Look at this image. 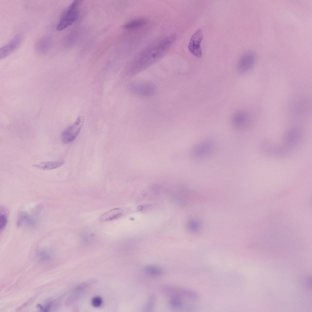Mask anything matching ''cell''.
<instances>
[{
    "mask_svg": "<svg viewBox=\"0 0 312 312\" xmlns=\"http://www.w3.org/2000/svg\"><path fill=\"white\" fill-rule=\"evenodd\" d=\"M176 35L172 34L161 41L151 48H147L142 55L133 62L129 67V76L136 75L150 66L158 60L175 40Z\"/></svg>",
    "mask_w": 312,
    "mask_h": 312,
    "instance_id": "6da1fadb",
    "label": "cell"
},
{
    "mask_svg": "<svg viewBox=\"0 0 312 312\" xmlns=\"http://www.w3.org/2000/svg\"><path fill=\"white\" fill-rule=\"evenodd\" d=\"M80 0H74L62 13L61 15L57 30H61L75 22L79 17L80 14Z\"/></svg>",
    "mask_w": 312,
    "mask_h": 312,
    "instance_id": "7a4b0ae2",
    "label": "cell"
},
{
    "mask_svg": "<svg viewBox=\"0 0 312 312\" xmlns=\"http://www.w3.org/2000/svg\"><path fill=\"white\" fill-rule=\"evenodd\" d=\"M214 142L210 139H206L199 142L191 148L190 155L194 159L205 158L211 155L215 148Z\"/></svg>",
    "mask_w": 312,
    "mask_h": 312,
    "instance_id": "3957f363",
    "label": "cell"
},
{
    "mask_svg": "<svg viewBox=\"0 0 312 312\" xmlns=\"http://www.w3.org/2000/svg\"><path fill=\"white\" fill-rule=\"evenodd\" d=\"M128 89L132 94L137 96L147 98L153 95L156 90V85L150 82H135L130 83Z\"/></svg>",
    "mask_w": 312,
    "mask_h": 312,
    "instance_id": "277c9868",
    "label": "cell"
},
{
    "mask_svg": "<svg viewBox=\"0 0 312 312\" xmlns=\"http://www.w3.org/2000/svg\"><path fill=\"white\" fill-rule=\"evenodd\" d=\"M84 121L83 116L77 118L72 125L65 129L62 134V140L64 144H68L73 141L79 134Z\"/></svg>",
    "mask_w": 312,
    "mask_h": 312,
    "instance_id": "5b68a950",
    "label": "cell"
},
{
    "mask_svg": "<svg viewBox=\"0 0 312 312\" xmlns=\"http://www.w3.org/2000/svg\"><path fill=\"white\" fill-rule=\"evenodd\" d=\"M256 55L251 50L245 52L239 59L237 65L238 71L241 73H246L250 70L255 64Z\"/></svg>",
    "mask_w": 312,
    "mask_h": 312,
    "instance_id": "8992f818",
    "label": "cell"
},
{
    "mask_svg": "<svg viewBox=\"0 0 312 312\" xmlns=\"http://www.w3.org/2000/svg\"><path fill=\"white\" fill-rule=\"evenodd\" d=\"M260 144L261 150L265 154L272 157H283L288 155L289 152L281 147L268 141H262Z\"/></svg>",
    "mask_w": 312,
    "mask_h": 312,
    "instance_id": "52a82bcc",
    "label": "cell"
},
{
    "mask_svg": "<svg viewBox=\"0 0 312 312\" xmlns=\"http://www.w3.org/2000/svg\"><path fill=\"white\" fill-rule=\"evenodd\" d=\"M23 37L20 34L16 35L7 44L2 47L0 49V59H2L12 54L21 45Z\"/></svg>",
    "mask_w": 312,
    "mask_h": 312,
    "instance_id": "ba28073f",
    "label": "cell"
},
{
    "mask_svg": "<svg viewBox=\"0 0 312 312\" xmlns=\"http://www.w3.org/2000/svg\"><path fill=\"white\" fill-rule=\"evenodd\" d=\"M203 39V35L201 29H198L192 36L188 44L190 51L197 57L202 55L200 44Z\"/></svg>",
    "mask_w": 312,
    "mask_h": 312,
    "instance_id": "9c48e42d",
    "label": "cell"
},
{
    "mask_svg": "<svg viewBox=\"0 0 312 312\" xmlns=\"http://www.w3.org/2000/svg\"><path fill=\"white\" fill-rule=\"evenodd\" d=\"M299 137V133L296 129L290 128L285 134L283 139L284 144L289 148L295 147L298 144Z\"/></svg>",
    "mask_w": 312,
    "mask_h": 312,
    "instance_id": "30bf717a",
    "label": "cell"
},
{
    "mask_svg": "<svg viewBox=\"0 0 312 312\" xmlns=\"http://www.w3.org/2000/svg\"><path fill=\"white\" fill-rule=\"evenodd\" d=\"M231 121L234 127L237 129H241L247 125L249 121V117L246 112L239 111L233 115Z\"/></svg>",
    "mask_w": 312,
    "mask_h": 312,
    "instance_id": "8fae6325",
    "label": "cell"
},
{
    "mask_svg": "<svg viewBox=\"0 0 312 312\" xmlns=\"http://www.w3.org/2000/svg\"><path fill=\"white\" fill-rule=\"evenodd\" d=\"M53 43V39L51 37L45 36L39 39L35 44L36 51L40 54L47 53L51 49Z\"/></svg>",
    "mask_w": 312,
    "mask_h": 312,
    "instance_id": "7c38bea8",
    "label": "cell"
},
{
    "mask_svg": "<svg viewBox=\"0 0 312 312\" xmlns=\"http://www.w3.org/2000/svg\"><path fill=\"white\" fill-rule=\"evenodd\" d=\"M122 211L120 208L112 209L101 215L99 218V220L103 222L117 219L122 215Z\"/></svg>",
    "mask_w": 312,
    "mask_h": 312,
    "instance_id": "4fadbf2b",
    "label": "cell"
},
{
    "mask_svg": "<svg viewBox=\"0 0 312 312\" xmlns=\"http://www.w3.org/2000/svg\"><path fill=\"white\" fill-rule=\"evenodd\" d=\"M35 223V221L33 218L28 214L24 212H22L20 214L17 223V225L19 226L25 225L31 227L34 226Z\"/></svg>",
    "mask_w": 312,
    "mask_h": 312,
    "instance_id": "5bb4252c",
    "label": "cell"
},
{
    "mask_svg": "<svg viewBox=\"0 0 312 312\" xmlns=\"http://www.w3.org/2000/svg\"><path fill=\"white\" fill-rule=\"evenodd\" d=\"M64 161L60 160L58 161H48L41 162L38 164L34 165L33 166L36 168L44 170H50L56 168L62 165L64 163Z\"/></svg>",
    "mask_w": 312,
    "mask_h": 312,
    "instance_id": "9a60e30c",
    "label": "cell"
},
{
    "mask_svg": "<svg viewBox=\"0 0 312 312\" xmlns=\"http://www.w3.org/2000/svg\"><path fill=\"white\" fill-rule=\"evenodd\" d=\"M147 22L146 19L140 18L129 21L125 24L123 27L126 29H133L144 26L146 24Z\"/></svg>",
    "mask_w": 312,
    "mask_h": 312,
    "instance_id": "2e32d148",
    "label": "cell"
},
{
    "mask_svg": "<svg viewBox=\"0 0 312 312\" xmlns=\"http://www.w3.org/2000/svg\"><path fill=\"white\" fill-rule=\"evenodd\" d=\"M146 273L148 275L155 277L163 275L164 271L161 267L156 265H148L145 267L144 269Z\"/></svg>",
    "mask_w": 312,
    "mask_h": 312,
    "instance_id": "e0dca14e",
    "label": "cell"
},
{
    "mask_svg": "<svg viewBox=\"0 0 312 312\" xmlns=\"http://www.w3.org/2000/svg\"><path fill=\"white\" fill-rule=\"evenodd\" d=\"M89 282H86L83 283L79 285L74 290L72 298L73 300H76L82 294L84 290L90 284Z\"/></svg>",
    "mask_w": 312,
    "mask_h": 312,
    "instance_id": "ac0fdd59",
    "label": "cell"
},
{
    "mask_svg": "<svg viewBox=\"0 0 312 312\" xmlns=\"http://www.w3.org/2000/svg\"><path fill=\"white\" fill-rule=\"evenodd\" d=\"M187 227L189 230L193 232H198L201 228V224L199 220L192 219L188 223Z\"/></svg>",
    "mask_w": 312,
    "mask_h": 312,
    "instance_id": "d6986e66",
    "label": "cell"
},
{
    "mask_svg": "<svg viewBox=\"0 0 312 312\" xmlns=\"http://www.w3.org/2000/svg\"><path fill=\"white\" fill-rule=\"evenodd\" d=\"M52 257V255L51 253L44 250L39 251L37 253V259L40 262L48 261Z\"/></svg>",
    "mask_w": 312,
    "mask_h": 312,
    "instance_id": "ffe728a7",
    "label": "cell"
},
{
    "mask_svg": "<svg viewBox=\"0 0 312 312\" xmlns=\"http://www.w3.org/2000/svg\"><path fill=\"white\" fill-rule=\"evenodd\" d=\"M155 299V296L153 294H151L149 296L147 303L144 307V311H151V310H153Z\"/></svg>",
    "mask_w": 312,
    "mask_h": 312,
    "instance_id": "44dd1931",
    "label": "cell"
},
{
    "mask_svg": "<svg viewBox=\"0 0 312 312\" xmlns=\"http://www.w3.org/2000/svg\"><path fill=\"white\" fill-rule=\"evenodd\" d=\"M7 223V218L6 215L3 213L0 214V229L1 232L5 228Z\"/></svg>",
    "mask_w": 312,
    "mask_h": 312,
    "instance_id": "7402d4cb",
    "label": "cell"
},
{
    "mask_svg": "<svg viewBox=\"0 0 312 312\" xmlns=\"http://www.w3.org/2000/svg\"><path fill=\"white\" fill-rule=\"evenodd\" d=\"M102 303V300L101 298L99 296L94 297L91 300L92 305L94 307H100Z\"/></svg>",
    "mask_w": 312,
    "mask_h": 312,
    "instance_id": "603a6c76",
    "label": "cell"
},
{
    "mask_svg": "<svg viewBox=\"0 0 312 312\" xmlns=\"http://www.w3.org/2000/svg\"><path fill=\"white\" fill-rule=\"evenodd\" d=\"M52 305V302H51L48 303L42 309V311H48L50 309Z\"/></svg>",
    "mask_w": 312,
    "mask_h": 312,
    "instance_id": "cb8c5ba5",
    "label": "cell"
}]
</instances>
